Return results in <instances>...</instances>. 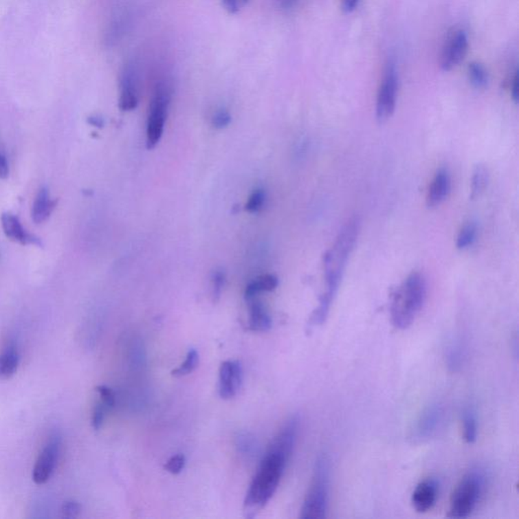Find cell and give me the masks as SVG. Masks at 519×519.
Listing matches in <instances>:
<instances>
[{"instance_id": "1", "label": "cell", "mask_w": 519, "mask_h": 519, "mask_svg": "<svg viewBox=\"0 0 519 519\" xmlns=\"http://www.w3.org/2000/svg\"><path fill=\"white\" fill-rule=\"evenodd\" d=\"M360 230V219H350L342 228L333 247L324 255V277H326L327 289L320 296L319 307L315 309L309 319V326H322L328 319L331 307L338 291L348 259L357 241Z\"/></svg>"}, {"instance_id": "2", "label": "cell", "mask_w": 519, "mask_h": 519, "mask_svg": "<svg viewBox=\"0 0 519 519\" xmlns=\"http://www.w3.org/2000/svg\"><path fill=\"white\" fill-rule=\"evenodd\" d=\"M288 459V456L278 452L267 450L243 502V512L247 518L257 516L272 498L278 488Z\"/></svg>"}, {"instance_id": "3", "label": "cell", "mask_w": 519, "mask_h": 519, "mask_svg": "<svg viewBox=\"0 0 519 519\" xmlns=\"http://www.w3.org/2000/svg\"><path fill=\"white\" fill-rule=\"evenodd\" d=\"M427 286L423 275L412 273L397 288L390 303L393 324L399 330L409 328L422 309L426 300Z\"/></svg>"}, {"instance_id": "4", "label": "cell", "mask_w": 519, "mask_h": 519, "mask_svg": "<svg viewBox=\"0 0 519 519\" xmlns=\"http://www.w3.org/2000/svg\"><path fill=\"white\" fill-rule=\"evenodd\" d=\"M330 494V463L326 456L316 461L313 480L301 508L300 518L322 519L327 516Z\"/></svg>"}, {"instance_id": "5", "label": "cell", "mask_w": 519, "mask_h": 519, "mask_svg": "<svg viewBox=\"0 0 519 519\" xmlns=\"http://www.w3.org/2000/svg\"><path fill=\"white\" fill-rule=\"evenodd\" d=\"M486 487V475L480 469L470 471L456 486L450 498L448 516L465 518L477 507Z\"/></svg>"}, {"instance_id": "6", "label": "cell", "mask_w": 519, "mask_h": 519, "mask_svg": "<svg viewBox=\"0 0 519 519\" xmlns=\"http://www.w3.org/2000/svg\"><path fill=\"white\" fill-rule=\"evenodd\" d=\"M170 93L168 87L164 85H157L151 107H149L148 119L146 127L147 148L151 149L157 146L164 133V124L168 117V104H170Z\"/></svg>"}, {"instance_id": "7", "label": "cell", "mask_w": 519, "mask_h": 519, "mask_svg": "<svg viewBox=\"0 0 519 519\" xmlns=\"http://www.w3.org/2000/svg\"><path fill=\"white\" fill-rule=\"evenodd\" d=\"M399 91V76L395 64L388 66L384 80L380 85L377 100V119L380 124L386 123L396 110Z\"/></svg>"}, {"instance_id": "8", "label": "cell", "mask_w": 519, "mask_h": 519, "mask_svg": "<svg viewBox=\"0 0 519 519\" xmlns=\"http://www.w3.org/2000/svg\"><path fill=\"white\" fill-rule=\"evenodd\" d=\"M445 420V409L441 404L434 403L429 405L414 426L413 437L418 441H425L433 439L442 428Z\"/></svg>"}, {"instance_id": "9", "label": "cell", "mask_w": 519, "mask_h": 519, "mask_svg": "<svg viewBox=\"0 0 519 519\" xmlns=\"http://www.w3.org/2000/svg\"><path fill=\"white\" fill-rule=\"evenodd\" d=\"M469 39L463 30H454L450 34L442 48L440 66L444 71H450L459 66L467 54Z\"/></svg>"}, {"instance_id": "10", "label": "cell", "mask_w": 519, "mask_h": 519, "mask_svg": "<svg viewBox=\"0 0 519 519\" xmlns=\"http://www.w3.org/2000/svg\"><path fill=\"white\" fill-rule=\"evenodd\" d=\"M60 448V437L57 434L51 437L45 448H43L33 470V480L36 484H45L52 477L57 461H58Z\"/></svg>"}, {"instance_id": "11", "label": "cell", "mask_w": 519, "mask_h": 519, "mask_svg": "<svg viewBox=\"0 0 519 519\" xmlns=\"http://www.w3.org/2000/svg\"><path fill=\"white\" fill-rule=\"evenodd\" d=\"M243 382V367L239 361H224L219 369V396L234 398Z\"/></svg>"}, {"instance_id": "12", "label": "cell", "mask_w": 519, "mask_h": 519, "mask_svg": "<svg viewBox=\"0 0 519 519\" xmlns=\"http://www.w3.org/2000/svg\"><path fill=\"white\" fill-rule=\"evenodd\" d=\"M1 225L4 234L10 240L23 245H34L43 247L42 241L34 234L27 232L16 215L12 213H3L1 217Z\"/></svg>"}, {"instance_id": "13", "label": "cell", "mask_w": 519, "mask_h": 519, "mask_svg": "<svg viewBox=\"0 0 519 519\" xmlns=\"http://www.w3.org/2000/svg\"><path fill=\"white\" fill-rule=\"evenodd\" d=\"M137 78L135 69L128 65L121 80V93L119 107L122 111L134 110L138 104Z\"/></svg>"}, {"instance_id": "14", "label": "cell", "mask_w": 519, "mask_h": 519, "mask_svg": "<svg viewBox=\"0 0 519 519\" xmlns=\"http://www.w3.org/2000/svg\"><path fill=\"white\" fill-rule=\"evenodd\" d=\"M439 495V484L434 479L419 483L412 494V504L418 512H427L434 506Z\"/></svg>"}, {"instance_id": "15", "label": "cell", "mask_w": 519, "mask_h": 519, "mask_svg": "<svg viewBox=\"0 0 519 519\" xmlns=\"http://www.w3.org/2000/svg\"><path fill=\"white\" fill-rule=\"evenodd\" d=\"M452 188L450 175L445 168H440L435 175L427 195V205L430 208L439 206L448 198Z\"/></svg>"}, {"instance_id": "16", "label": "cell", "mask_w": 519, "mask_h": 519, "mask_svg": "<svg viewBox=\"0 0 519 519\" xmlns=\"http://www.w3.org/2000/svg\"><path fill=\"white\" fill-rule=\"evenodd\" d=\"M57 202L58 201L50 197V192L46 187L42 188L32 208V219L34 222L39 224L46 221L56 208Z\"/></svg>"}, {"instance_id": "17", "label": "cell", "mask_w": 519, "mask_h": 519, "mask_svg": "<svg viewBox=\"0 0 519 519\" xmlns=\"http://www.w3.org/2000/svg\"><path fill=\"white\" fill-rule=\"evenodd\" d=\"M249 301H252L251 309H250V330L256 331V332L270 330L272 327V320L262 303L254 300Z\"/></svg>"}, {"instance_id": "18", "label": "cell", "mask_w": 519, "mask_h": 519, "mask_svg": "<svg viewBox=\"0 0 519 519\" xmlns=\"http://www.w3.org/2000/svg\"><path fill=\"white\" fill-rule=\"evenodd\" d=\"M20 364V354L14 346H10L0 354V380L10 379L16 375Z\"/></svg>"}, {"instance_id": "19", "label": "cell", "mask_w": 519, "mask_h": 519, "mask_svg": "<svg viewBox=\"0 0 519 519\" xmlns=\"http://www.w3.org/2000/svg\"><path fill=\"white\" fill-rule=\"evenodd\" d=\"M463 439L467 443H474L478 439V418L475 409L467 406L461 414Z\"/></svg>"}, {"instance_id": "20", "label": "cell", "mask_w": 519, "mask_h": 519, "mask_svg": "<svg viewBox=\"0 0 519 519\" xmlns=\"http://www.w3.org/2000/svg\"><path fill=\"white\" fill-rule=\"evenodd\" d=\"M465 358V342L461 338H456L448 346L446 351V364L452 371H458L463 366Z\"/></svg>"}, {"instance_id": "21", "label": "cell", "mask_w": 519, "mask_h": 519, "mask_svg": "<svg viewBox=\"0 0 519 519\" xmlns=\"http://www.w3.org/2000/svg\"><path fill=\"white\" fill-rule=\"evenodd\" d=\"M277 286H278V279L276 277L273 275H265L254 280L247 286L245 298L247 300H254L261 292L273 291Z\"/></svg>"}, {"instance_id": "22", "label": "cell", "mask_w": 519, "mask_h": 519, "mask_svg": "<svg viewBox=\"0 0 519 519\" xmlns=\"http://www.w3.org/2000/svg\"><path fill=\"white\" fill-rule=\"evenodd\" d=\"M489 183L488 170L483 164L476 166L472 177L471 198L473 200L480 197Z\"/></svg>"}, {"instance_id": "23", "label": "cell", "mask_w": 519, "mask_h": 519, "mask_svg": "<svg viewBox=\"0 0 519 519\" xmlns=\"http://www.w3.org/2000/svg\"><path fill=\"white\" fill-rule=\"evenodd\" d=\"M469 80L474 87L478 89H485L489 83V74L486 67L480 62H472L467 66Z\"/></svg>"}, {"instance_id": "24", "label": "cell", "mask_w": 519, "mask_h": 519, "mask_svg": "<svg viewBox=\"0 0 519 519\" xmlns=\"http://www.w3.org/2000/svg\"><path fill=\"white\" fill-rule=\"evenodd\" d=\"M198 363H199L198 352L195 349L190 350L188 352L185 361L181 363L178 368L173 371L172 375L177 377H185V375H190V373L195 371L196 367L198 366Z\"/></svg>"}, {"instance_id": "25", "label": "cell", "mask_w": 519, "mask_h": 519, "mask_svg": "<svg viewBox=\"0 0 519 519\" xmlns=\"http://www.w3.org/2000/svg\"><path fill=\"white\" fill-rule=\"evenodd\" d=\"M477 236V226L474 223H467L461 228L459 234L456 247L459 250L467 249L473 245Z\"/></svg>"}, {"instance_id": "26", "label": "cell", "mask_w": 519, "mask_h": 519, "mask_svg": "<svg viewBox=\"0 0 519 519\" xmlns=\"http://www.w3.org/2000/svg\"><path fill=\"white\" fill-rule=\"evenodd\" d=\"M238 448L245 456H254L257 452V443L250 435H241L238 439Z\"/></svg>"}, {"instance_id": "27", "label": "cell", "mask_w": 519, "mask_h": 519, "mask_svg": "<svg viewBox=\"0 0 519 519\" xmlns=\"http://www.w3.org/2000/svg\"><path fill=\"white\" fill-rule=\"evenodd\" d=\"M265 199H266V195L263 190H256L251 197L249 198L247 205H245V209L250 212H258V211L262 209L263 205H264Z\"/></svg>"}, {"instance_id": "28", "label": "cell", "mask_w": 519, "mask_h": 519, "mask_svg": "<svg viewBox=\"0 0 519 519\" xmlns=\"http://www.w3.org/2000/svg\"><path fill=\"white\" fill-rule=\"evenodd\" d=\"M109 411V408L100 401L97 405L95 406V409L93 412V417H91V425H93L95 430H100V427L102 426L104 423V416H106L107 412Z\"/></svg>"}, {"instance_id": "29", "label": "cell", "mask_w": 519, "mask_h": 519, "mask_svg": "<svg viewBox=\"0 0 519 519\" xmlns=\"http://www.w3.org/2000/svg\"><path fill=\"white\" fill-rule=\"evenodd\" d=\"M186 459L183 454H176V456H172L166 465H164V469L168 472V473L174 474V475H178L184 467H185Z\"/></svg>"}, {"instance_id": "30", "label": "cell", "mask_w": 519, "mask_h": 519, "mask_svg": "<svg viewBox=\"0 0 519 519\" xmlns=\"http://www.w3.org/2000/svg\"><path fill=\"white\" fill-rule=\"evenodd\" d=\"M96 392L99 394L100 401L109 408V410L114 408L116 399H115L114 392L110 388L106 386H99L96 388Z\"/></svg>"}, {"instance_id": "31", "label": "cell", "mask_w": 519, "mask_h": 519, "mask_svg": "<svg viewBox=\"0 0 519 519\" xmlns=\"http://www.w3.org/2000/svg\"><path fill=\"white\" fill-rule=\"evenodd\" d=\"M230 122H232V116H230V113L225 110H220L219 112L215 113V115L212 118V125L214 126L217 129L225 128L226 126L230 125Z\"/></svg>"}, {"instance_id": "32", "label": "cell", "mask_w": 519, "mask_h": 519, "mask_svg": "<svg viewBox=\"0 0 519 519\" xmlns=\"http://www.w3.org/2000/svg\"><path fill=\"white\" fill-rule=\"evenodd\" d=\"M80 505L76 501H67L63 504L62 507V514H63V518H76L80 516Z\"/></svg>"}, {"instance_id": "33", "label": "cell", "mask_w": 519, "mask_h": 519, "mask_svg": "<svg viewBox=\"0 0 519 519\" xmlns=\"http://www.w3.org/2000/svg\"><path fill=\"white\" fill-rule=\"evenodd\" d=\"M222 3L230 14H236L247 3V0H222Z\"/></svg>"}, {"instance_id": "34", "label": "cell", "mask_w": 519, "mask_h": 519, "mask_svg": "<svg viewBox=\"0 0 519 519\" xmlns=\"http://www.w3.org/2000/svg\"><path fill=\"white\" fill-rule=\"evenodd\" d=\"M224 276L222 273H215L214 278H213V296L214 300H219L220 294H221V289L223 287Z\"/></svg>"}, {"instance_id": "35", "label": "cell", "mask_w": 519, "mask_h": 519, "mask_svg": "<svg viewBox=\"0 0 519 519\" xmlns=\"http://www.w3.org/2000/svg\"><path fill=\"white\" fill-rule=\"evenodd\" d=\"M10 174L8 159L3 153H0V179H6Z\"/></svg>"}, {"instance_id": "36", "label": "cell", "mask_w": 519, "mask_h": 519, "mask_svg": "<svg viewBox=\"0 0 519 519\" xmlns=\"http://www.w3.org/2000/svg\"><path fill=\"white\" fill-rule=\"evenodd\" d=\"M511 96L512 99L518 104L519 100L518 71H516V74H514V81H512Z\"/></svg>"}, {"instance_id": "37", "label": "cell", "mask_w": 519, "mask_h": 519, "mask_svg": "<svg viewBox=\"0 0 519 519\" xmlns=\"http://www.w3.org/2000/svg\"><path fill=\"white\" fill-rule=\"evenodd\" d=\"M358 2H360V0H342V8H343L344 12L350 14L357 8Z\"/></svg>"}, {"instance_id": "38", "label": "cell", "mask_w": 519, "mask_h": 519, "mask_svg": "<svg viewBox=\"0 0 519 519\" xmlns=\"http://www.w3.org/2000/svg\"><path fill=\"white\" fill-rule=\"evenodd\" d=\"M91 125L95 126V127L102 128L104 126V120L100 117L93 116L89 117L87 120Z\"/></svg>"}, {"instance_id": "39", "label": "cell", "mask_w": 519, "mask_h": 519, "mask_svg": "<svg viewBox=\"0 0 519 519\" xmlns=\"http://www.w3.org/2000/svg\"><path fill=\"white\" fill-rule=\"evenodd\" d=\"M280 6L284 10H288V8H292L298 0H278Z\"/></svg>"}]
</instances>
